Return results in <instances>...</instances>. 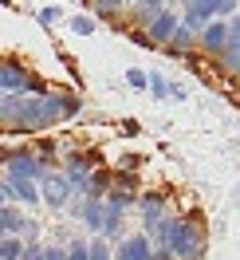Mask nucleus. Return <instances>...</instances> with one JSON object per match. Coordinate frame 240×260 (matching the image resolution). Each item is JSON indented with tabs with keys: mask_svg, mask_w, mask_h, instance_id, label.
<instances>
[{
	"mask_svg": "<svg viewBox=\"0 0 240 260\" xmlns=\"http://www.w3.org/2000/svg\"><path fill=\"white\" fill-rule=\"evenodd\" d=\"M8 189H12V201H16V205H40V201H44V197H40V181H8Z\"/></svg>",
	"mask_w": 240,
	"mask_h": 260,
	"instance_id": "2eb2a0df",
	"label": "nucleus"
},
{
	"mask_svg": "<svg viewBox=\"0 0 240 260\" xmlns=\"http://www.w3.org/2000/svg\"><path fill=\"white\" fill-rule=\"evenodd\" d=\"M98 166H102V154H98V150H71V154H63V174L71 178L75 193L87 189L91 170H98Z\"/></svg>",
	"mask_w": 240,
	"mask_h": 260,
	"instance_id": "20e7f679",
	"label": "nucleus"
},
{
	"mask_svg": "<svg viewBox=\"0 0 240 260\" xmlns=\"http://www.w3.org/2000/svg\"><path fill=\"white\" fill-rule=\"evenodd\" d=\"M122 8H126L122 0H91V12H95V20H98V24H102V20H107V24L122 20Z\"/></svg>",
	"mask_w": 240,
	"mask_h": 260,
	"instance_id": "f3484780",
	"label": "nucleus"
},
{
	"mask_svg": "<svg viewBox=\"0 0 240 260\" xmlns=\"http://www.w3.org/2000/svg\"><path fill=\"white\" fill-rule=\"evenodd\" d=\"M161 51H165V55H174V59L193 55V51H197V32L185 28V24H177V32L169 36V44H161Z\"/></svg>",
	"mask_w": 240,
	"mask_h": 260,
	"instance_id": "ddd939ff",
	"label": "nucleus"
},
{
	"mask_svg": "<svg viewBox=\"0 0 240 260\" xmlns=\"http://www.w3.org/2000/svg\"><path fill=\"white\" fill-rule=\"evenodd\" d=\"M114 260H154V237L150 233H134L114 244Z\"/></svg>",
	"mask_w": 240,
	"mask_h": 260,
	"instance_id": "9d476101",
	"label": "nucleus"
},
{
	"mask_svg": "<svg viewBox=\"0 0 240 260\" xmlns=\"http://www.w3.org/2000/svg\"><path fill=\"white\" fill-rule=\"evenodd\" d=\"M24 237H4V241H0V260H20L24 256Z\"/></svg>",
	"mask_w": 240,
	"mask_h": 260,
	"instance_id": "aec40b11",
	"label": "nucleus"
},
{
	"mask_svg": "<svg viewBox=\"0 0 240 260\" xmlns=\"http://www.w3.org/2000/svg\"><path fill=\"white\" fill-rule=\"evenodd\" d=\"M40 197H44V205H51V209H67L75 201V185H71V178H67L63 170H48L40 178Z\"/></svg>",
	"mask_w": 240,
	"mask_h": 260,
	"instance_id": "39448f33",
	"label": "nucleus"
},
{
	"mask_svg": "<svg viewBox=\"0 0 240 260\" xmlns=\"http://www.w3.org/2000/svg\"><path fill=\"white\" fill-rule=\"evenodd\" d=\"M197 48L205 51L209 59H217V55L228 48V20H221V16H213V20H209L205 28L197 32Z\"/></svg>",
	"mask_w": 240,
	"mask_h": 260,
	"instance_id": "6e6552de",
	"label": "nucleus"
},
{
	"mask_svg": "<svg viewBox=\"0 0 240 260\" xmlns=\"http://www.w3.org/2000/svg\"><path fill=\"white\" fill-rule=\"evenodd\" d=\"M126 87L146 91V87H150V75H146V71H138V67H130V71H126Z\"/></svg>",
	"mask_w": 240,
	"mask_h": 260,
	"instance_id": "b1692460",
	"label": "nucleus"
},
{
	"mask_svg": "<svg viewBox=\"0 0 240 260\" xmlns=\"http://www.w3.org/2000/svg\"><path fill=\"white\" fill-rule=\"evenodd\" d=\"M161 8H165V0H134L130 4V28H142L146 20L154 12H161Z\"/></svg>",
	"mask_w": 240,
	"mask_h": 260,
	"instance_id": "dca6fc26",
	"label": "nucleus"
},
{
	"mask_svg": "<svg viewBox=\"0 0 240 260\" xmlns=\"http://www.w3.org/2000/svg\"><path fill=\"white\" fill-rule=\"evenodd\" d=\"M87 248H91V260H114V252H111V237H102V233H95V237L87 241Z\"/></svg>",
	"mask_w": 240,
	"mask_h": 260,
	"instance_id": "6ab92c4d",
	"label": "nucleus"
},
{
	"mask_svg": "<svg viewBox=\"0 0 240 260\" xmlns=\"http://www.w3.org/2000/svg\"><path fill=\"white\" fill-rule=\"evenodd\" d=\"M8 158H12V146H0V170L8 166Z\"/></svg>",
	"mask_w": 240,
	"mask_h": 260,
	"instance_id": "2f4dec72",
	"label": "nucleus"
},
{
	"mask_svg": "<svg viewBox=\"0 0 240 260\" xmlns=\"http://www.w3.org/2000/svg\"><path fill=\"white\" fill-rule=\"evenodd\" d=\"M111 185H114V170H111V166H98V170H91V181H87L83 193H87V197H107V193H111Z\"/></svg>",
	"mask_w": 240,
	"mask_h": 260,
	"instance_id": "4468645a",
	"label": "nucleus"
},
{
	"mask_svg": "<svg viewBox=\"0 0 240 260\" xmlns=\"http://www.w3.org/2000/svg\"><path fill=\"white\" fill-rule=\"evenodd\" d=\"M169 99H177V103H185V99H189V91H185V83H169Z\"/></svg>",
	"mask_w": 240,
	"mask_h": 260,
	"instance_id": "cd10ccee",
	"label": "nucleus"
},
{
	"mask_svg": "<svg viewBox=\"0 0 240 260\" xmlns=\"http://www.w3.org/2000/svg\"><path fill=\"white\" fill-rule=\"evenodd\" d=\"M224 51H240V12L228 16V48Z\"/></svg>",
	"mask_w": 240,
	"mask_h": 260,
	"instance_id": "4be33fe9",
	"label": "nucleus"
},
{
	"mask_svg": "<svg viewBox=\"0 0 240 260\" xmlns=\"http://www.w3.org/2000/svg\"><path fill=\"white\" fill-rule=\"evenodd\" d=\"M130 40H134V44H138V48H150V51H161L158 44H154V36L146 32V28H130Z\"/></svg>",
	"mask_w": 240,
	"mask_h": 260,
	"instance_id": "5701e85b",
	"label": "nucleus"
},
{
	"mask_svg": "<svg viewBox=\"0 0 240 260\" xmlns=\"http://www.w3.org/2000/svg\"><path fill=\"white\" fill-rule=\"evenodd\" d=\"M44 174H48V170H44V162H40V154H36L32 146L12 150V158L4 166V178L8 181H40Z\"/></svg>",
	"mask_w": 240,
	"mask_h": 260,
	"instance_id": "423d86ee",
	"label": "nucleus"
},
{
	"mask_svg": "<svg viewBox=\"0 0 240 260\" xmlns=\"http://www.w3.org/2000/svg\"><path fill=\"white\" fill-rule=\"evenodd\" d=\"M59 16H63L59 8H40V12H36V20H40L44 28H51V24H59Z\"/></svg>",
	"mask_w": 240,
	"mask_h": 260,
	"instance_id": "393cba45",
	"label": "nucleus"
},
{
	"mask_svg": "<svg viewBox=\"0 0 240 260\" xmlns=\"http://www.w3.org/2000/svg\"><path fill=\"white\" fill-rule=\"evenodd\" d=\"M83 4H91V0H83Z\"/></svg>",
	"mask_w": 240,
	"mask_h": 260,
	"instance_id": "c9c22d12",
	"label": "nucleus"
},
{
	"mask_svg": "<svg viewBox=\"0 0 240 260\" xmlns=\"http://www.w3.org/2000/svg\"><path fill=\"white\" fill-rule=\"evenodd\" d=\"M221 71H224V75H232V79H240V55H236V59H228Z\"/></svg>",
	"mask_w": 240,
	"mask_h": 260,
	"instance_id": "c756f323",
	"label": "nucleus"
},
{
	"mask_svg": "<svg viewBox=\"0 0 240 260\" xmlns=\"http://www.w3.org/2000/svg\"><path fill=\"white\" fill-rule=\"evenodd\" d=\"M165 4H181V0H165Z\"/></svg>",
	"mask_w": 240,
	"mask_h": 260,
	"instance_id": "72a5a7b5",
	"label": "nucleus"
},
{
	"mask_svg": "<svg viewBox=\"0 0 240 260\" xmlns=\"http://www.w3.org/2000/svg\"><path fill=\"white\" fill-rule=\"evenodd\" d=\"M4 205H12V189H8V181L0 174V209H4Z\"/></svg>",
	"mask_w": 240,
	"mask_h": 260,
	"instance_id": "c85d7f7f",
	"label": "nucleus"
},
{
	"mask_svg": "<svg viewBox=\"0 0 240 260\" xmlns=\"http://www.w3.org/2000/svg\"><path fill=\"white\" fill-rule=\"evenodd\" d=\"M4 237H12V233H8V225H4V217H0V241H4Z\"/></svg>",
	"mask_w": 240,
	"mask_h": 260,
	"instance_id": "473e14b6",
	"label": "nucleus"
},
{
	"mask_svg": "<svg viewBox=\"0 0 240 260\" xmlns=\"http://www.w3.org/2000/svg\"><path fill=\"white\" fill-rule=\"evenodd\" d=\"M20 260H44V244H24V256H20Z\"/></svg>",
	"mask_w": 240,
	"mask_h": 260,
	"instance_id": "bb28decb",
	"label": "nucleus"
},
{
	"mask_svg": "<svg viewBox=\"0 0 240 260\" xmlns=\"http://www.w3.org/2000/svg\"><path fill=\"white\" fill-rule=\"evenodd\" d=\"M138 221H142L146 233H154L165 221V197L161 193H138Z\"/></svg>",
	"mask_w": 240,
	"mask_h": 260,
	"instance_id": "f8f14e48",
	"label": "nucleus"
},
{
	"mask_svg": "<svg viewBox=\"0 0 240 260\" xmlns=\"http://www.w3.org/2000/svg\"><path fill=\"white\" fill-rule=\"evenodd\" d=\"M177 8H181V24L193 28V32H201L209 20L217 16V0H181Z\"/></svg>",
	"mask_w": 240,
	"mask_h": 260,
	"instance_id": "9b49d317",
	"label": "nucleus"
},
{
	"mask_svg": "<svg viewBox=\"0 0 240 260\" xmlns=\"http://www.w3.org/2000/svg\"><path fill=\"white\" fill-rule=\"evenodd\" d=\"M51 87L20 59H0V95H48Z\"/></svg>",
	"mask_w": 240,
	"mask_h": 260,
	"instance_id": "7ed1b4c3",
	"label": "nucleus"
},
{
	"mask_svg": "<svg viewBox=\"0 0 240 260\" xmlns=\"http://www.w3.org/2000/svg\"><path fill=\"white\" fill-rule=\"evenodd\" d=\"M0 126L24 130V134L51 130L48 111H44V95H0Z\"/></svg>",
	"mask_w": 240,
	"mask_h": 260,
	"instance_id": "f03ea898",
	"label": "nucleus"
},
{
	"mask_svg": "<svg viewBox=\"0 0 240 260\" xmlns=\"http://www.w3.org/2000/svg\"><path fill=\"white\" fill-rule=\"evenodd\" d=\"M44 111H48V122H71L75 114L83 111V99L75 91H48L44 95Z\"/></svg>",
	"mask_w": 240,
	"mask_h": 260,
	"instance_id": "0eeeda50",
	"label": "nucleus"
},
{
	"mask_svg": "<svg viewBox=\"0 0 240 260\" xmlns=\"http://www.w3.org/2000/svg\"><path fill=\"white\" fill-rule=\"evenodd\" d=\"M122 4H126V8H130V4H134V0H122Z\"/></svg>",
	"mask_w": 240,
	"mask_h": 260,
	"instance_id": "f704fd0d",
	"label": "nucleus"
},
{
	"mask_svg": "<svg viewBox=\"0 0 240 260\" xmlns=\"http://www.w3.org/2000/svg\"><path fill=\"white\" fill-rule=\"evenodd\" d=\"M177 24H181V12H177V4H165L161 12H154V16L146 20L142 28L154 36V44L161 48V44H169V36L177 32Z\"/></svg>",
	"mask_w": 240,
	"mask_h": 260,
	"instance_id": "1a4fd4ad",
	"label": "nucleus"
},
{
	"mask_svg": "<svg viewBox=\"0 0 240 260\" xmlns=\"http://www.w3.org/2000/svg\"><path fill=\"white\" fill-rule=\"evenodd\" d=\"M150 237H154L158 248H169L177 260H201L205 256V244H209L205 221L197 213H189V217H165Z\"/></svg>",
	"mask_w": 240,
	"mask_h": 260,
	"instance_id": "f257e3e1",
	"label": "nucleus"
},
{
	"mask_svg": "<svg viewBox=\"0 0 240 260\" xmlns=\"http://www.w3.org/2000/svg\"><path fill=\"white\" fill-rule=\"evenodd\" d=\"M67 24H71V32H75V36H95V32H98L95 12H79V16H71Z\"/></svg>",
	"mask_w": 240,
	"mask_h": 260,
	"instance_id": "a211bd4d",
	"label": "nucleus"
},
{
	"mask_svg": "<svg viewBox=\"0 0 240 260\" xmlns=\"http://www.w3.org/2000/svg\"><path fill=\"white\" fill-rule=\"evenodd\" d=\"M44 260H67V244H44Z\"/></svg>",
	"mask_w": 240,
	"mask_h": 260,
	"instance_id": "a878e982",
	"label": "nucleus"
},
{
	"mask_svg": "<svg viewBox=\"0 0 240 260\" xmlns=\"http://www.w3.org/2000/svg\"><path fill=\"white\" fill-rule=\"evenodd\" d=\"M138 166H142V158H138V154H126V158H122V166H118V170H138Z\"/></svg>",
	"mask_w": 240,
	"mask_h": 260,
	"instance_id": "7c9ffc66",
	"label": "nucleus"
},
{
	"mask_svg": "<svg viewBox=\"0 0 240 260\" xmlns=\"http://www.w3.org/2000/svg\"><path fill=\"white\" fill-rule=\"evenodd\" d=\"M154 99H169V79L161 75V71H150V87H146Z\"/></svg>",
	"mask_w": 240,
	"mask_h": 260,
	"instance_id": "412c9836",
	"label": "nucleus"
}]
</instances>
